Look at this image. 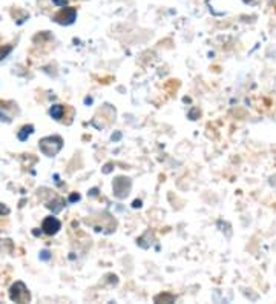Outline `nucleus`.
I'll use <instances>...</instances> for the list:
<instances>
[{"mask_svg": "<svg viewBox=\"0 0 276 304\" xmlns=\"http://www.w3.org/2000/svg\"><path fill=\"white\" fill-rule=\"evenodd\" d=\"M0 214H2V215L5 214V215H7V214H10V209H8L7 206H2V205H0Z\"/></svg>", "mask_w": 276, "mask_h": 304, "instance_id": "nucleus-10", "label": "nucleus"}, {"mask_svg": "<svg viewBox=\"0 0 276 304\" xmlns=\"http://www.w3.org/2000/svg\"><path fill=\"white\" fill-rule=\"evenodd\" d=\"M63 106L62 105H54L51 109H49V114H51V117L52 119H55V120H60L62 119V116H63Z\"/></svg>", "mask_w": 276, "mask_h": 304, "instance_id": "nucleus-7", "label": "nucleus"}, {"mask_svg": "<svg viewBox=\"0 0 276 304\" xmlns=\"http://www.w3.org/2000/svg\"><path fill=\"white\" fill-rule=\"evenodd\" d=\"M42 258H43V260H48V258H49L48 252H42Z\"/></svg>", "mask_w": 276, "mask_h": 304, "instance_id": "nucleus-11", "label": "nucleus"}, {"mask_svg": "<svg viewBox=\"0 0 276 304\" xmlns=\"http://www.w3.org/2000/svg\"><path fill=\"white\" fill-rule=\"evenodd\" d=\"M10 298H11L13 301H16V302H26V301L31 299V295H29V290L26 289V286H25L22 281H19V283H16V284L11 287V290H10Z\"/></svg>", "mask_w": 276, "mask_h": 304, "instance_id": "nucleus-2", "label": "nucleus"}, {"mask_svg": "<svg viewBox=\"0 0 276 304\" xmlns=\"http://www.w3.org/2000/svg\"><path fill=\"white\" fill-rule=\"evenodd\" d=\"M140 206H141L140 201H135V203H134V208H140Z\"/></svg>", "mask_w": 276, "mask_h": 304, "instance_id": "nucleus-13", "label": "nucleus"}, {"mask_svg": "<svg viewBox=\"0 0 276 304\" xmlns=\"http://www.w3.org/2000/svg\"><path fill=\"white\" fill-rule=\"evenodd\" d=\"M75 16H77V11L74 8H65L54 17V20L62 25H69L75 20Z\"/></svg>", "mask_w": 276, "mask_h": 304, "instance_id": "nucleus-5", "label": "nucleus"}, {"mask_svg": "<svg viewBox=\"0 0 276 304\" xmlns=\"http://www.w3.org/2000/svg\"><path fill=\"white\" fill-rule=\"evenodd\" d=\"M129 191H131V180H129V178L119 177V178L114 181V195H115V197L125 198V197H128Z\"/></svg>", "mask_w": 276, "mask_h": 304, "instance_id": "nucleus-3", "label": "nucleus"}, {"mask_svg": "<svg viewBox=\"0 0 276 304\" xmlns=\"http://www.w3.org/2000/svg\"><path fill=\"white\" fill-rule=\"evenodd\" d=\"M160 299H164V301H169V302H172V301L175 299V296H174V295H160V296H156V298H155V301H160Z\"/></svg>", "mask_w": 276, "mask_h": 304, "instance_id": "nucleus-9", "label": "nucleus"}, {"mask_svg": "<svg viewBox=\"0 0 276 304\" xmlns=\"http://www.w3.org/2000/svg\"><path fill=\"white\" fill-rule=\"evenodd\" d=\"M80 197L78 195H71V201H75V200H78Z\"/></svg>", "mask_w": 276, "mask_h": 304, "instance_id": "nucleus-12", "label": "nucleus"}, {"mask_svg": "<svg viewBox=\"0 0 276 304\" xmlns=\"http://www.w3.org/2000/svg\"><path fill=\"white\" fill-rule=\"evenodd\" d=\"M32 132H34V126H32V125H28V126H23V128L19 131V135H17V137H19L20 141H25V140H28V137H29Z\"/></svg>", "mask_w": 276, "mask_h": 304, "instance_id": "nucleus-6", "label": "nucleus"}, {"mask_svg": "<svg viewBox=\"0 0 276 304\" xmlns=\"http://www.w3.org/2000/svg\"><path fill=\"white\" fill-rule=\"evenodd\" d=\"M38 147L46 157H54V156H57L60 152V149L63 147V140L59 135L45 137V138L40 140Z\"/></svg>", "mask_w": 276, "mask_h": 304, "instance_id": "nucleus-1", "label": "nucleus"}, {"mask_svg": "<svg viewBox=\"0 0 276 304\" xmlns=\"http://www.w3.org/2000/svg\"><path fill=\"white\" fill-rule=\"evenodd\" d=\"M11 51H13V46H5V48L0 49V60H4L11 53Z\"/></svg>", "mask_w": 276, "mask_h": 304, "instance_id": "nucleus-8", "label": "nucleus"}, {"mask_svg": "<svg viewBox=\"0 0 276 304\" xmlns=\"http://www.w3.org/2000/svg\"><path fill=\"white\" fill-rule=\"evenodd\" d=\"M60 227H62V223H60L57 218H55V217H48V218H45V220H43V224H42L43 232L48 234V235L57 234V232L60 231Z\"/></svg>", "mask_w": 276, "mask_h": 304, "instance_id": "nucleus-4", "label": "nucleus"}]
</instances>
